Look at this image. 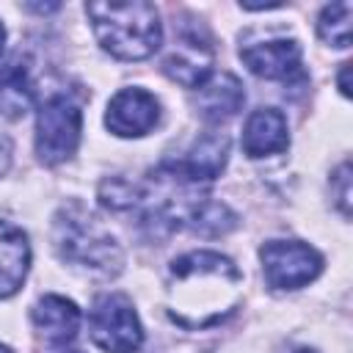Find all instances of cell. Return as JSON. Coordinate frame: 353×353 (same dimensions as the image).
I'll list each match as a JSON object with an SVG mask.
<instances>
[{
    "instance_id": "obj_8",
    "label": "cell",
    "mask_w": 353,
    "mask_h": 353,
    "mask_svg": "<svg viewBox=\"0 0 353 353\" xmlns=\"http://www.w3.org/2000/svg\"><path fill=\"white\" fill-rule=\"evenodd\" d=\"M157 121H160V102L154 99V94L143 88H121L108 102L105 124L110 132L121 138L146 135Z\"/></svg>"
},
{
    "instance_id": "obj_2",
    "label": "cell",
    "mask_w": 353,
    "mask_h": 353,
    "mask_svg": "<svg viewBox=\"0 0 353 353\" xmlns=\"http://www.w3.org/2000/svg\"><path fill=\"white\" fill-rule=\"evenodd\" d=\"M85 14L91 17L97 41L113 58L143 61L154 55L163 41V25L152 3H88Z\"/></svg>"
},
{
    "instance_id": "obj_6",
    "label": "cell",
    "mask_w": 353,
    "mask_h": 353,
    "mask_svg": "<svg viewBox=\"0 0 353 353\" xmlns=\"http://www.w3.org/2000/svg\"><path fill=\"white\" fill-rule=\"evenodd\" d=\"M265 281L273 290H298L323 270V256L301 240H270L259 248Z\"/></svg>"
},
{
    "instance_id": "obj_4",
    "label": "cell",
    "mask_w": 353,
    "mask_h": 353,
    "mask_svg": "<svg viewBox=\"0 0 353 353\" xmlns=\"http://www.w3.org/2000/svg\"><path fill=\"white\" fill-rule=\"evenodd\" d=\"M83 113L66 94H52L39 105L36 113V154L44 165L69 160L80 143Z\"/></svg>"
},
{
    "instance_id": "obj_18",
    "label": "cell",
    "mask_w": 353,
    "mask_h": 353,
    "mask_svg": "<svg viewBox=\"0 0 353 353\" xmlns=\"http://www.w3.org/2000/svg\"><path fill=\"white\" fill-rule=\"evenodd\" d=\"M8 165H11V143L0 138V176L8 171Z\"/></svg>"
},
{
    "instance_id": "obj_7",
    "label": "cell",
    "mask_w": 353,
    "mask_h": 353,
    "mask_svg": "<svg viewBox=\"0 0 353 353\" xmlns=\"http://www.w3.org/2000/svg\"><path fill=\"white\" fill-rule=\"evenodd\" d=\"M163 72L185 85V88H199L210 74H212V47L210 39L199 30L182 28L174 39V50L163 61Z\"/></svg>"
},
{
    "instance_id": "obj_11",
    "label": "cell",
    "mask_w": 353,
    "mask_h": 353,
    "mask_svg": "<svg viewBox=\"0 0 353 353\" xmlns=\"http://www.w3.org/2000/svg\"><path fill=\"white\" fill-rule=\"evenodd\" d=\"M193 99H196V110L201 113V119L207 121H226L232 119L243 102H245V91L243 83L229 74V72H215L210 74L199 88H193Z\"/></svg>"
},
{
    "instance_id": "obj_19",
    "label": "cell",
    "mask_w": 353,
    "mask_h": 353,
    "mask_svg": "<svg viewBox=\"0 0 353 353\" xmlns=\"http://www.w3.org/2000/svg\"><path fill=\"white\" fill-rule=\"evenodd\" d=\"M347 74H350V63H342V72H339V91L345 97H350V85H347Z\"/></svg>"
},
{
    "instance_id": "obj_17",
    "label": "cell",
    "mask_w": 353,
    "mask_h": 353,
    "mask_svg": "<svg viewBox=\"0 0 353 353\" xmlns=\"http://www.w3.org/2000/svg\"><path fill=\"white\" fill-rule=\"evenodd\" d=\"M331 179L339 185V196H336V201H339L342 215L347 218V215H350V165H347V163H342V165H339V171H336Z\"/></svg>"
},
{
    "instance_id": "obj_14",
    "label": "cell",
    "mask_w": 353,
    "mask_h": 353,
    "mask_svg": "<svg viewBox=\"0 0 353 353\" xmlns=\"http://www.w3.org/2000/svg\"><path fill=\"white\" fill-rule=\"evenodd\" d=\"M36 88L30 63L22 55H11L0 61V113L6 119H19L33 108Z\"/></svg>"
},
{
    "instance_id": "obj_21",
    "label": "cell",
    "mask_w": 353,
    "mask_h": 353,
    "mask_svg": "<svg viewBox=\"0 0 353 353\" xmlns=\"http://www.w3.org/2000/svg\"><path fill=\"white\" fill-rule=\"evenodd\" d=\"M3 50H6V28L0 25V58H3Z\"/></svg>"
},
{
    "instance_id": "obj_3",
    "label": "cell",
    "mask_w": 353,
    "mask_h": 353,
    "mask_svg": "<svg viewBox=\"0 0 353 353\" xmlns=\"http://www.w3.org/2000/svg\"><path fill=\"white\" fill-rule=\"evenodd\" d=\"M55 248L63 262L88 273L113 276L121 270L119 243L80 207H63L55 215Z\"/></svg>"
},
{
    "instance_id": "obj_10",
    "label": "cell",
    "mask_w": 353,
    "mask_h": 353,
    "mask_svg": "<svg viewBox=\"0 0 353 353\" xmlns=\"http://www.w3.org/2000/svg\"><path fill=\"white\" fill-rule=\"evenodd\" d=\"M226 157H229V138L226 135H204L201 141H196V146L182 160H168L165 165L179 179L201 188L223 171Z\"/></svg>"
},
{
    "instance_id": "obj_22",
    "label": "cell",
    "mask_w": 353,
    "mask_h": 353,
    "mask_svg": "<svg viewBox=\"0 0 353 353\" xmlns=\"http://www.w3.org/2000/svg\"><path fill=\"white\" fill-rule=\"evenodd\" d=\"M290 353H317V350H309V347H298V350H290Z\"/></svg>"
},
{
    "instance_id": "obj_9",
    "label": "cell",
    "mask_w": 353,
    "mask_h": 353,
    "mask_svg": "<svg viewBox=\"0 0 353 353\" xmlns=\"http://www.w3.org/2000/svg\"><path fill=\"white\" fill-rule=\"evenodd\" d=\"M243 63L265 80H292L301 74V47L292 39L254 41L240 47Z\"/></svg>"
},
{
    "instance_id": "obj_20",
    "label": "cell",
    "mask_w": 353,
    "mask_h": 353,
    "mask_svg": "<svg viewBox=\"0 0 353 353\" xmlns=\"http://www.w3.org/2000/svg\"><path fill=\"white\" fill-rule=\"evenodd\" d=\"M50 353H80L74 347H66V345H58V350H50Z\"/></svg>"
},
{
    "instance_id": "obj_23",
    "label": "cell",
    "mask_w": 353,
    "mask_h": 353,
    "mask_svg": "<svg viewBox=\"0 0 353 353\" xmlns=\"http://www.w3.org/2000/svg\"><path fill=\"white\" fill-rule=\"evenodd\" d=\"M0 353H11V350H8V347H6V345H0Z\"/></svg>"
},
{
    "instance_id": "obj_1",
    "label": "cell",
    "mask_w": 353,
    "mask_h": 353,
    "mask_svg": "<svg viewBox=\"0 0 353 353\" xmlns=\"http://www.w3.org/2000/svg\"><path fill=\"white\" fill-rule=\"evenodd\" d=\"M240 270L215 251H190L171 262V320L185 328H207L237 306Z\"/></svg>"
},
{
    "instance_id": "obj_16",
    "label": "cell",
    "mask_w": 353,
    "mask_h": 353,
    "mask_svg": "<svg viewBox=\"0 0 353 353\" xmlns=\"http://www.w3.org/2000/svg\"><path fill=\"white\" fill-rule=\"evenodd\" d=\"M350 14H353V6L347 0L342 3H331L320 11V19H317V33L325 44L331 47H350Z\"/></svg>"
},
{
    "instance_id": "obj_12",
    "label": "cell",
    "mask_w": 353,
    "mask_h": 353,
    "mask_svg": "<svg viewBox=\"0 0 353 353\" xmlns=\"http://www.w3.org/2000/svg\"><path fill=\"white\" fill-rule=\"evenodd\" d=\"M290 143L287 132V119L276 108H259L248 116L245 130H243V149L248 157H265V154H279Z\"/></svg>"
},
{
    "instance_id": "obj_15",
    "label": "cell",
    "mask_w": 353,
    "mask_h": 353,
    "mask_svg": "<svg viewBox=\"0 0 353 353\" xmlns=\"http://www.w3.org/2000/svg\"><path fill=\"white\" fill-rule=\"evenodd\" d=\"M30 268V245L22 229L0 221V298L14 295Z\"/></svg>"
},
{
    "instance_id": "obj_5",
    "label": "cell",
    "mask_w": 353,
    "mask_h": 353,
    "mask_svg": "<svg viewBox=\"0 0 353 353\" xmlns=\"http://www.w3.org/2000/svg\"><path fill=\"white\" fill-rule=\"evenodd\" d=\"M88 331L97 347L105 353H135L143 342L138 314L127 295L105 292L88 312Z\"/></svg>"
},
{
    "instance_id": "obj_13",
    "label": "cell",
    "mask_w": 353,
    "mask_h": 353,
    "mask_svg": "<svg viewBox=\"0 0 353 353\" xmlns=\"http://www.w3.org/2000/svg\"><path fill=\"white\" fill-rule=\"evenodd\" d=\"M30 317L36 331L52 345H69L80 328V309L63 295H44L33 306Z\"/></svg>"
}]
</instances>
